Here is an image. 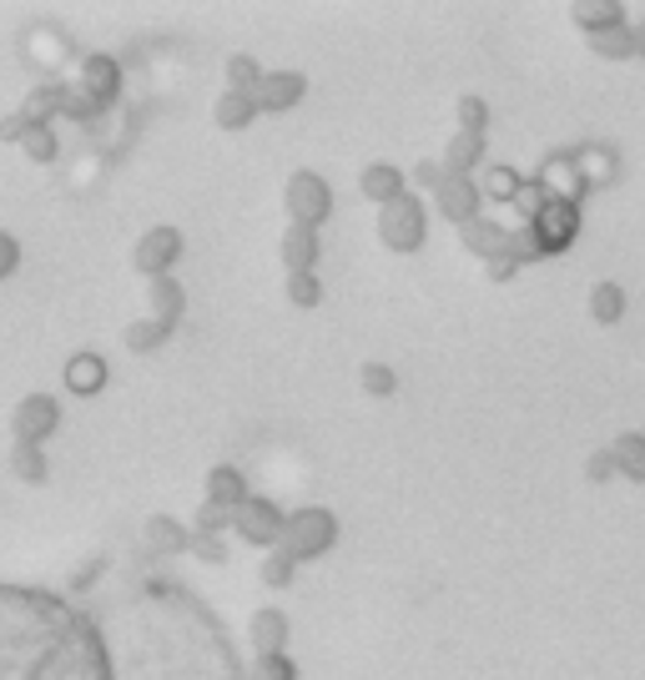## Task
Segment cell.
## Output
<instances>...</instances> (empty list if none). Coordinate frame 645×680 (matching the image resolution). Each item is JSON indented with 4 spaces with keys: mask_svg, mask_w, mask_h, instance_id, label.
<instances>
[{
    "mask_svg": "<svg viewBox=\"0 0 645 680\" xmlns=\"http://www.w3.org/2000/svg\"><path fill=\"white\" fill-rule=\"evenodd\" d=\"M56 429H61V404L51 394H25L21 404H15V414H11L15 443H36V449H46V439Z\"/></svg>",
    "mask_w": 645,
    "mask_h": 680,
    "instance_id": "6",
    "label": "cell"
},
{
    "mask_svg": "<svg viewBox=\"0 0 645 680\" xmlns=\"http://www.w3.org/2000/svg\"><path fill=\"white\" fill-rule=\"evenodd\" d=\"M359 191L373 207H389L408 191V172H398L394 162H369V167L359 172Z\"/></svg>",
    "mask_w": 645,
    "mask_h": 680,
    "instance_id": "16",
    "label": "cell"
},
{
    "mask_svg": "<svg viewBox=\"0 0 645 680\" xmlns=\"http://www.w3.org/2000/svg\"><path fill=\"white\" fill-rule=\"evenodd\" d=\"M222 529L232 535V509H217V504H203L192 519V535H222Z\"/></svg>",
    "mask_w": 645,
    "mask_h": 680,
    "instance_id": "40",
    "label": "cell"
},
{
    "mask_svg": "<svg viewBox=\"0 0 645 680\" xmlns=\"http://www.w3.org/2000/svg\"><path fill=\"white\" fill-rule=\"evenodd\" d=\"M66 107H72V91H66V86H36V91L25 96L21 117L31 121V127H51Z\"/></svg>",
    "mask_w": 645,
    "mask_h": 680,
    "instance_id": "24",
    "label": "cell"
},
{
    "mask_svg": "<svg viewBox=\"0 0 645 680\" xmlns=\"http://www.w3.org/2000/svg\"><path fill=\"white\" fill-rule=\"evenodd\" d=\"M586 474H590V479H595V484H605V479H610V474H615V453H610V443H605V449H595V453H590V464H586Z\"/></svg>",
    "mask_w": 645,
    "mask_h": 680,
    "instance_id": "44",
    "label": "cell"
},
{
    "mask_svg": "<svg viewBox=\"0 0 645 680\" xmlns=\"http://www.w3.org/2000/svg\"><path fill=\"white\" fill-rule=\"evenodd\" d=\"M545 207H550V197H545V187H539L535 177H529L525 187H520V197H514V212H520V222L529 227L539 212H545Z\"/></svg>",
    "mask_w": 645,
    "mask_h": 680,
    "instance_id": "39",
    "label": "cell"
},
{
    "mask_svg": "<svg viewBox=\"0 0 645 680\" xmlns=\"http://www.w3.org/2000/svg\"><path fill=\"white\" fill-rule=\"evenodd\" d=\"M252 490H248V474L238 464H212L207 469V484H203V504H217V509H238L248 504Z\"/></svg>",
    "mask_w": 645,
    "mask_h": 680,
    "instance_id": "14",
    "label": "cell"
},
{
    "mask_svg": "<svg viewBox=\"0 0 645 680\" xmlns=\"http://www.w3.org/2000/svg\"><path fill=\"white\" fill-rule=\"evenodd\" d=\"M248 640L258 656H287V640H293V625L277 605H263L258 615L248 621Z\"/></svg>",
    "mask_w": 645,
    "mask_h": 680,
    "instance_id": "13",
    "label": "cell"
},
{
    "mask_svg": "<svg viewBox=\"0 0 645 680\" xmlns=\"http://www.w3.org/2000/svg\"><path fill=\"white\" fill-rule=\"evenodd\" d=\"M263 66H258V56L252 51H232L228 56V91H242V96H258V86H263Z\"/></svg>",
    "mask_w": 645,
    "mask_h": 680,
    "instance_id": "30",
    "label": "cell"
},
{
    "mask_svg": "<svg viewBox=\"0 0 645 680\" xmlns=\"http://www.w3.org/2000/svg\"><path fill=\"white\" fill-rule=\"evenodd\" d=\"M263 585L267 590H287L293 585V574H298V560H293V555H287V549H267L263 555Z\"/></svg>",
    "mask_w": 645,
    "mask_h": 680,
    "instance_id": "34",
    "label": "cell"
},
{
    "mask_svg": "<svg viewBox=\"0 0 645 680\" xmlns=\"http://www.w3.org/2000/svg\"><path fill=\"white\" fill-rule=\"evenodd\" d=\"M146 303H152V318L156 322L177 328L182 312H187V287H182L177 277H156V283H146Z\"/></svg>",
    "mask_w": 645,
    "mask_h": 680,
    "instance_id": "21",
    "label": "cell"
},
{
    "mask_svg": "<svg viewBox=\"0 0 645 680\" xmlns=\"http://www.w3.org/2000/svg\"><path fill=\"white\" fill-rule=\"evenodd\" d=\"M535 182L545 187V197H550V202H570V207H580V202H586V191H590V182L580 177V167H575L570 152L545 156V167L535 172Z\"/></svg>",
    "mask_w": 645,
    "mask_h": 680,
    "instance_id": "8",
    "label": "cell"
},
{
    "mask_svg": "<svg viewBox=\"0 0 645 680\" xmlns=\"http://www.w3.org/2000/svg\"><path fill=\"white\" fill-rule=\"evenodd\" d=\"M484 273H490V283H510V277L520 273V263H514L510 252H500V257H490V263H484Z\"/></svg>",
    "mask_w": 645,
    "mask_h": 680,
    "instance_id": "46",
    "label": "cell"
},
{
    "mask_svg": "<svg viewBox=\"0 0 645 680\" xmlns=\"http://www.w3.org/2000/svg\"><path fill=\"white\" fill-rule=\"evenodd\" d=\"M590 51H595L600 61H631L635 56V25H610V31H600V36H590Z\"/></svg>",
    "mask_w": 645,
    "mask_h": 680,
    "instance_id": "29",
    "label": "cell"
},
{
    "mask_svg": "<svg viewBox=\"0 0 645 680\" xmlns=\"http://www.w3.org/2000/svg\"><path fill=\"white\" fill-rule=\"evenodd\" d=\"M177 257H182V232H177V227H167V222L146 227L142 238H136V248H132V267L146 277V283H156V277H172Z\"/></svg>",
    "mask_w": 645,
    "mask_h": 680,
    "instance_id": "5",
    "label": "cell"
},
{
    "mask_svg": "<svg viewBox=\"0 0 645 680\" xmlns=\"http://www.w3.org/2000/svg\"><path fill=\"white\" fill-rule=\"evenodd\" d=\"M570 156H575V167H580V177L590 182V191H595V187H610V182L621 177V156L610 152L605 142H580Z\"/></svg>",
    "mask_w": 645,
    "mask_h": 680,
    "instance_id": "19",
    "label": "cell"
},
{
    "mask_svg": "<svg viewBox=\"0 0 645 680\" xmlns=\"http://www.w3.org/2000/svg\"><path fill=\"white\" fill-rule=\"evenodd\" d=\"M635 56L645 61V15H641V21H635Z\"/></svg>",
    "mask_w": 645,
    "mask_h": 680,
    "instance_id": "47",
    "label": "cell"
},
{
    "mask_svg": "<svg viewBox=\"0 0 645 680\" xmlns=\"http://www.w3.org/2000/svg\"><path fill=\"white\" fill-rule=\"evenodd\" d=\"M142 539L152 555H187L192 549V525H182L177 514H146V525H142Z\"/></svg>",
    "mask_w": 645,
    "mask_h": 680,
    "instance_id": "15",
    "label": "cell"
},
{
    "mask_svg": "<svg viewBox=\"0 0 645 680\" xmlns=\"http://www.w3.org/2000/svg\"><path fill=\"white\" fill-rule=\"evenodd\" d=\"M192 555H197V560L222 564V560H228V545H222L217 535H192Z\"/></svg>",
    "mask_w": 645,
    "mask_h": 680,
    "instance_id": "43",
    "label": "cell"
},
{
    "mask_svg": "<svg viewBox=\"0 0 645 680\" xmlns=\"http://www.w3.org/2000/svg\"><path fill=\"white\" fill-rule=\"evenodd\" d=\"M459 242H464L469 252H474L479 263H490V257H500L504 248H510V227L500 222V217H474L469 227H459Z\"/></svg>",
    "mask_w": 645,
    "mask_h": 680,
    "instance_id": "17",
    "label": "cell"
},
{
    "mask_svg": "<svg viewBox=\"0 0 645 680\" xmlns=\"http://www.w3.org/2000/svg\"><path fill=\"white\" fill-rule=\"evenodd\" d=\"M484 156H490V142L474 132H449V146H444V172L449 177H469V172L484 167Z\"/></svg>",
    "mask_w": 645,
    "mask_h": 680,
    "instance_id": "20",
    "label": "cell"
},
{
    "mask_svg": "<svg viewBox=\"0 0 645 680\" xmlns=\"http://www.w3.org/2000/svg\"><path fill=\"white\" fill-rule=\"evenodd\" d=\"M424 238H429V207L418 202L414 191H404L398 202L379 207V242L389 252H418L424 248Z\"/></svg>",
    "mask_w": 645,
    "mask_h": 680,
    "instance_id": "3",
    "label": "cell"
},
{
    "mask_svg": "<svg viewBox=\"0 0 645 680\" xmlns=\"http://www.w3.org/2000/svg\"><path fill=\"white\" fill-rule=\"evenodd\" d=\"M590 318H595L600 328L621 322V318H625V287H621V283H610V277L590 287Z\"/></svg>",
    "mask_w": 645,
    "mask_h": 680,
    "instance_id": "28",
    "label": "cell"
},
{
    "mask_svg": "<svg viewBox=\"0 0 645 680\" xmlns=\"http://www.w3.org/2000/svg\"><path fill=\"white\" fill-rule=\"evenodd\" d=\"M287 303H293V308H318L322 303V277L318 273H293L287 277Z\"/></svg>",
    "mask_w": 645,
    "mask_h": 680,
    "instance_id": "36",
    "label": "cell"
},
{
    "mask_svg": "<svg viewBox=\"0 0 645 680\" xmlns=\"http://www.w3.org/2000/svg\"><path fill=\"white\" fill-rule=\"evenodd\" d=\"M25 132H31V121L21 117V111H11V117H0V142H25Z\"/></svg>",
    "mask_w": 645,
    "mask_h": 680,
    "instance_id": "45",
    "label": "cell"
},
{
    "mask_svg": "<svg viewBox=\"0 0 645 680\" xmlns=\"http://www.w3.org/2000/svg\"><path fill=\"white\" fill-rule=\"evenodd\" d=\"M283 273L293 277V273H318V257H322V242H318V232L313 227H287L283 232Z\"/></svg>",
    "mask_w": 645,
    "mask_h": 680,
    "instance_id": "18",
    "label": "cell"
},
{
    "mask_svg": "<svg viewBox=\"0 0 645 680\" xmlns=\"http://www.w3.org/2000/svg\"><path fill=\"white\" fill-rule=\"evenodd\" d=\"M81 96H91L101 111L117 101V96H121V66H117V56H107V51H91V56H81Z\"/></svg>",
    "mask_w": 645,
    "mask_h": 680,
    "instance_id": "12",
    "label": "cell"
},
{
    "mask_svg": "<svg viewBox=\"0 0 645 680\" xmlns=\"http://www.w3.org/2000/svg\"><path fill=\"white\" fill-rule=\"evenodd\" d=\"M529 227H535V238L545 242V257H555V252H570L575 238H580V207L550 202Z\"/></svg>",
    "mask_w": 645,
    "mask_h": 680,
    "instance_id": "9",
    "label": "cell"
},
{
    "mask_svg": "<svg viewBox=\"0 0 645 680\" xmlns=\"http://www.w3.org/2000/svg\"><path fill=\"white\" fill-rule=\"evenodd\" d=\"M610 453H615V474L631 479V484H645V434H621L610 443Z\"/></svg>",
    "mask_w": 645,
    "mask_h": 680,
    "instance_id": "25",
    "label": "cell"
},
{
    "mask_svg": "<svg viewBox=\"0 0 645 680\" xmlns=\"http://www.w3.org/2000/svg\"><path fill=\"white\" fill-rule=\"evenodd\" d=\"M21 152H25V162H36V167H51V162L61 156L56 127H31V132H25V142H21Z\"/></svg>",
    "mask_w": 645,
    "mask_h": 680,
    "instance_id": "32",
    "label": "cell"
},
{
    "mask_svg": "<svg viewBox=\"0 0 645 680\" xmlns=\"http://www.w3.org/2000/svg\"><path fill=\"white\" fill-rule=\"evenodd\" d=\"M167 338H172V328H167V322H156L152 312H146V318L127 322V333H121V343H127V353H156V348H167Z\"/></svg>",
    "mask_w": 645,
    "mask_h": 680,
    "instance_id": "26",
    "label": "cell"
},
{
    "mask_svg": "<svg viewBox=\"0 0 645 680\" xmlns=\"http://www.w3.org/2000/svg\"><path fill=\"white\" fill-rule=\"evenodd\" d=\"M570 21L580 25L586 36H600V31H610V25H625V6L621 0H575Z\"/></svg>",
    "mask_w": 645,
    "mask_h": 680,
    "instance_id": "23",
    "label": "cell"
},
{
    "mask_svg": "<svg viewBox=\"0 0 645 680\" xmlns=\"http://www.w3.org/2000/svg\"><path fill=\"white\" fill-rule=\"evenodd\" d=\"M252 680H298V666L287 656H258L252 660Z\"/></svg>",
    "mask_w": 645,
    "mask_h": 680,
    "instance_id": "41",
    "label": "cell"
},
{
    "mask_svg": "<svg viewBox=\"0 0 645 680\" xmlns=\"http://www.w3.org/2000/svg\"><path fill=\"white\" fill-rule=\"evenodd\" d=\"M15 267H21V242H15V232H6V227H0V283H6Z\"/></svg>",
    "mask_w": 645,
    "mask_h": 680,
    "instance_id": "42",
    "label": "cell"
},
{
    "mask_svg": "<svg viewBox=\"0 0 645 680\" xmlns=\"http://www.w3.org/2000/svg\"><path fill=\"white\" fill-rule=\"evenodd\" d=\"M258 117H263V111H258V101H252V96H242V91H222L212 101L217 132H248Z\"/></svg>",
    "mask_w": 645,
    "mask_h": 680,
    "instance_id": "22",
    "label": "cell"
},
{
    "mask_svg": "<svg viewBox=\"0 0 645 680\" xmlns=\"http://www.w3.org/2000/svg\"><path fill=\"white\" fill-rule=\"evenodd\" d=\"M359 383H363V394H373V398H389V394H394V388H398V373L389 369V363H363Z\"/></svg>",
    "mask_w": 645,
    "mask_h": 680,
    "instance_id": "38",
    "label": "cell"
},
{
    "mask_svg": "<svg viewBox=\"0 0 645 680\" xmlns=\"http://www.w3.org/2000/svg\"><path fill=\"white\" fill-rule=\"evenodd\" d=\"M455 121H459V132L484 136V132H490V101H484V96H459V101H455Z\"/></svg>",
    "mask_w": 645,
    "mask_h": 680,
    "instance_id": "33",
    "label": "cell"
},
{
    "mask_svg": "<svg viewBox=\"0 0 645 680\" xmlns=\"http://www.w3.org/2000/svg\"><path fill=\"white\" fill-rule=\"evenodd\" d=\"M334 182L322 177V172H293L283 187V212H287V227H313L318 232L328 217H334Z\"/></svg>",
    "mask_w": 645,
    "mask_h": 680,
    "instance_id": "2",
    "label": "cell"
},
{
    "mask_svg": "<svg viewBox=\"0 0 645 680\" xmlns=\"http://www.w3.org/2000/svg\"><path fill=\"white\" fill-rule=\"evenodd\" d=\"M303 96H308V76L303 72H267L252 101H258V111H267V117H283V111L303 107Z\"/></svg>",
    "mask_w": 645,
    "mask_h": 680,
    "instance_id": "11",
    "label": "cell"
},
{
    "mask_svg": "<svg viewBox=\"0 0 645 680\" xmlns=\"http://www.w3.org/2000/svg\"><path fill=\"white\" fill-rule=\"evenodd\" d=\"M11 474L21 479V484H46V474H51L46 449H36V443H15L11 449Z\"/></svg>",
    "mask_w": 645,
    "mask_h": 680,
    "instance_id": "31",
    "label": "cell"
},
{
    "mask_svg": "<svg viewBox=\"0 0 645 680\" xmlns=\"http://www.w3.org/2000/svg\"><path fill=\"white\" fill-rule=\"evenodd\" d=\"M504 252H510L514 263L525 267V263H539V257H545V242L535 238V227L520 222V227H510V248H504Z\"/></svg>",
    "mask_w": 645,
    "mask_h": 680,
    "instance_id": "35",
    "label": "cell"
},
{
    "mask_svg": "<svg viewBox=\"0 0 645 680\" xmlns=\"http://www.w3.org/2000/svg\"><path fill=\"white\" fill-rule=\"evenodd\" d=\"M283 525H287V514L277 509V500H267V494H252L248 504L232 509V535L248 539V545H258V549L283 545Z\"/></svg>",
    "mask_w": 645,
    "mask_h": 680,
    "instance_id": "4",
    "label": "cell"
},
{
    "mask_svg": "<svg viewBox=\"0 0 645 680\" xmlns=\"http://www.w3.org/2000/svg\"><path fill=\"white\" fill-rule=\"evenodd\" d=\"M520 187H525V172L504 167V162H494V167L479 177V191H484V202H510V207H514Z\"/></svg>",
    "mask_w": 645,
    "mask_h": 680,
    "instance_id": "27",
    "label": "cell"
},
{
    "mask_svg": "<svg viewBox=\"0 0 645 680\" xmlns=\"http://www.w3.org/2000/svg\"><path fill=\"white\" fill-rule=\"evenodd\" d=\"M338 545V514L334 509H322V504H303V509L287 514V525H283V545L293 560H322L328 549Z\"/></svg>",
    "mask_w": 645,
    "mask_h": 680,
    "instance_id": "1",
    "label": "cell"
},
{
    "mask_svg": "<svg viewBox=\"0 0 645 680\" xmlns=\"http://www.w3.org/2000/svg\"><path fill=\"white\" fill-rule=\"evenodd\" d=\"M61 383H66V394H76V398H96L111 383V363L101 359L96 348H81V353H72V359H66Z\"/></svg>",
    "mask_w": 645,
    "mask_h": 680,
    "instance_id": "10",
    "label": "cell"
},
{
    "mask_svg": "<svg viewBox=\"0 0 645 680\" xmlns=\"http://www.w3.org/2000/svg\"><path fill=\"white\" fill-rule=\"evenodd\" d=\"M444 182H449V172H444L439 156H429V162H414V167H408V191L418 187V191H429V197H434Z\"/></svg>",
    "mask_w": 645,
    "mask_h": 680,
    "instance_id": "37",
    "label": "cell"
},
{
    "mask_svg": "<svg viewBox=\"0 0 645 680\" xmlns=\"http://www.w3.org/2000/svg\"><path fill=\"white\" fill-rule=\"evenodd\" d=\"M434 212L444 222L469 227L474 217H484V191H479V177H449L439 191H434Z\"/></svg>",
    "mask_w": 645,
    "mask_h": 680,
    "instance_id": "7",
    "label": "cell"
}]
</instances>
